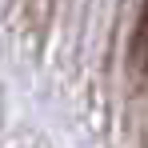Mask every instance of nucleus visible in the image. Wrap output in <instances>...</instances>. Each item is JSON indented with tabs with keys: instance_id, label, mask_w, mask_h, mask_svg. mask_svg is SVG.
I'll return each instance as SVG.
<instances>
[{
	"instance_id": "nucleus-1",
	"label": "nucleus",
	"mask_w": 148,
	"mask_h": 148,
	"mask_svg": "<svg viewBox=\"0 0 148 148\" xmlns=\"http://www.w3.org/2000/svg\"><path fill=\"white\" fill-rule=\"evenodd\" d=\"M128 64H132V72H144V68H148V0H144V8H140L136 32H132V48H128Z\"/></svg>"
}]
</instances>
